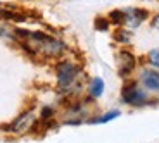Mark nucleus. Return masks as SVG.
Wrapping results in <instances>:
<instances>
[{"label":"nucleus","instance_id":"nucleus-6","mask_svg":"<svg viewBox=\"0 0 159 143\" xmlns=\"http://www.w3.org/2000/svg\"><path fill=\"white\" fill-rule=\"evenodd\" d=\"M140 81H142V84L147 88V90H151V92H159V72L157 71H151V69L142 71Z\"/></svg>","mask_w":159,"mask_h":143},{"label":"nucleus","instance_id":"nucleus-5","mask_svg":"<svg viewBox=\"0 0 159 143\" xmlns=\"http://www.w3.org/2000/svg\"><path fill=\"white\" fill-rule=\"evenodd\" d=\"M145 17H147V11H143V9H126L125 11V26L135 29L143 23Z\"/></svg>","mask_w":159,"mask_h":143},{"label":"nucleus","instance_id":"nucleus-11","mask_svg":"<svg viewBox=\"0 0 159 143\" xmlns=\"http://www.w3.org/2000/svg\"><path fill=\"white\" fill-rule=\"evenodd\" d=\"M114 40L119 41V43H130L131 35L128 31H125V29H118V31L114 33Z\"/></svg>","mask_w":159,"mask_h":143},{"label":"nucleus","instance_id":"nucleus-14","mask_svg":"<svg viewBox=\"0 0 159 143\" xmlns=\"http://www.w3.org/2000/svg\"><path fill=\"white\" fill-rule=\"evenodd\" d=\"M152 26H154L156 29H159V14L154 17V19H152Z\"/></svg>","mask_w":159,"mask_h":143},{"label":"nucleus","instance_id":"nucleus-1","mask_svg":"<svg viewBox=\"0 0 159 143\" xmlns=\"http://www.w3.org/2000/svg\"><path fill=\"white\" fill-rule=\"evenodd\" d=\"M57 86L62 93L73 95L75 90H80V78H81V67L73 60H61L56 66Z\"/></svg>","mask_w":159,"mask_h":143},{"label":"nucleus","instance_id":"nucleus-4","mask_svg":"<svg viewBox=\"0 0 159 143\" xmlns=\"http://www.w3.org/2000/svg\"><path fill=\"white\" fill-rule=\"evenodd\" d=\"M116 66H118L119 76L126 78V76H130L131 71L135 69L137 59L130 50H119L118 54H116Z\"/></svg>","mask_w":159,"mask_h":143},{"label":"nucleus","instance_id":"nucleus-3","mask_svg":"<svg viewBox=\"0 0 159 143\" xmlns=\"http://www.w3.org/2000/svg\"><path fill=\"white\" fill-rule=\"evenodd\" d=\"M121 100H123V103H128L131 107H142V105L149 103L147 93L143 92L135 81L126 83L123 86V90H121Z\"/></svg>","mask_w":159,"mask_h":143},{"label":"nucleus","instance_id":"nucleus-9","mask_svg":"<svg viewBox=\"0 0 159 143\" xmlns=\"http://www.w3.org/2000/svg\"><path fill=\"white\" fill-rule=\"evenodd\" d=\"M40 123H48V121H56V109L50 107V105H47V107L42 109V112H40Z\"/></svg>","mask_w":159,"mask_h":143},{"label":"nucleus","instance_id":"nucleus-12","mask_svg":"<svg viewBox=\"0 0 159 143\" xmlns=\"http://www.w3.org/2000/svg\"><path fill=\"white\" fill-rule=\"evenodd\" d=\"M109 19H106V17H97L95 19V29L97 31H107L109 29Z\"/></svg>","mask_w":159,"mask_h":143},{"label":"nucleus","instance_id":"nucleus-8","mask_svg":"<svg viewBox=\"0 0 159 143\" xmlns=\"http://www.w3.org/2000/svg\"><path fill=\"white\" fill-rule=\"evenodd\" d=\"M119 115H121V112L116 109V110H109V112H106V114L99 115V117H90L87 123H90V124H106V123H109V121H112V119H118Z\"/></svg>","mask_w":159,"mask_h":143},{"label":"nucleus","instance_id":"nucleus-10","mask_svg":"<svg viewBox=\"0 0 159 143\" xmlns=\"http://www.w3.org/2000/svg\"><path fill=\"white\" fill-rule=\"evenodd\" d=\"M109 23L112 24H125V11H111L109 12Z\"/></svg>","mask_w":159,"mask_h":143},{"label":"nucleus","instance_id":"nucleus-7","mask_svg":"<svg viewBox=\"0 0 159 143\" xmlns=\"http://www.w3.org/2000/svg\"><path fill=\"white\" fill-rule=\"evenodd\" d=\"M104 88H106V83H104L102 78H93V80L90 81V84H88V95L93 100L100 98L102 93H104Z\"/></svg>","mask_w":159,"mask_h":143},{"label":"nucleus","instance_id":"nucleus-2","mask_svg":"<svg viewBox=\"0 0 159 143\" xmlns=\"http://www.w3.org/2000/svg\"><path fill=\"white\" fill-rule=\"evenodd\" d=\"M38 123H40V117L36 115V112L33 109H28V110L21 112L7 126H2V131H5L7 135H12V136H24L35 131L38 128Z\"/></svg>","mask_w":159,"mask_h":143},{"label":"nucleus","instance_id":"nucleus-13","mask_svg":"<svg viewBox=\"0 0 159 143\" xmlns=\"http://www.w3.org/2000/svg\"><path fill=\"white\" fill-rule=\"evenodd\" d=\"M147 59H149V62H151L154 67H159V48H152V50L149 52Z\"/></svg>","mask_w":159,"mask_h":143}]
</instances>
